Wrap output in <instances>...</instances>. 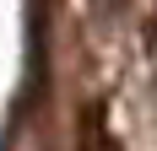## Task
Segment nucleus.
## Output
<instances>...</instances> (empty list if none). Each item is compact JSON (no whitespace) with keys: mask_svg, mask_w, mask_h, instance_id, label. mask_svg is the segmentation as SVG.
Instances as JSON below:
<instances>
[{"mask_svg":"<svg viewBox=\"0 0 157 151\" xmlns=\"http://www.w3.org/2000/svg\"><path fill=\"white\" fill-rule=\"evenodd\" d=\"M98 6H103V16H109V11H114V6H119V0H98Z\"/></svg>","mask_w":157,"mask_h":151,"instance_id":"nucleus-2","label":"nucleus"},{"mask_svg":"<svg viewBox=\"0 0 157 151\" xmlns=\"http://www.w3.org/2000/svg\"><path fill=\"white\" fill-rule=\"evenodd\" d=\"M76 151H125V146H119V130L109 124V103H103V97L81 108V124H76Z\"/></svg>","mask_w":157,"mask_h":151,"instance_id":"nucleus-1","label":"nucleus"}]
</instances>
